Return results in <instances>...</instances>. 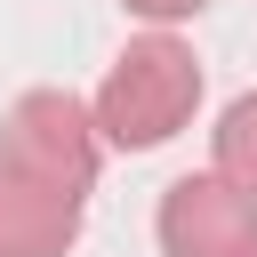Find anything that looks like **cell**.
Returning <instances> with one entry per match:
<instances>
[{
  "label": "cell",
  "mask_w": 257,
  "mask_h": 257,
  "mask_svg": "<svg viewBox=\"0 0 257 257\" xmlns=\"http://www.w3.org/2000/svg\"><path fill=\"white\" fill-rule=\"evenodd\" d=\"M128 16H145V24H185V16H201L209 0H120Z\"/></svg>",
  "instance_id": "obj_6"
},
{
  "label": "cell",
  "mask_w": 257,
  "mask_h": 257,
  "mask_svg": "<svg viewBox=\"0 0 257 257\" xmlns=\"http://www.w3.org/2000/svg\"><path fill=\"white\" fill-rule=\"evenodd\" d=\"M0 161L64 185V193H88L96 185V161H104V137H96V112L72 96V88H24L0 120Z\"/></svg>",
  "instance_id": "obj_2"
},
{
  "label": "cell",
  "mask_w": 257,
  "mask_h": 257,
  "mask_svg": "<svg viewBox=\"0 0 257 257\" xmlns=\"http://www.w3.org/2000/svg\"><path fill=\"white\" fill-rule=\"evenodd\" d=\"M209 153H217L209 169L257 201V88H241V96L217 112V128H209Z\"/></svg>",
  "instance_id": "obj_5"
},
{
  "label": "cell",
  "mask_w": 257,
  "mask_h": 257,
  "mask_svg": "<svg viewBox=\"0 0 257 257\" xmlns=\"http://www.w3.org/2000/svg\"><path fill=\"white\" fill-rule=\"evenodd\" d=\"M80 201L16 161H0V257H72L80 241Z\"/></svg>",
  "instance_id": "obj_4"
},
{
  "label": "cell",
  "mask_w": 257,
  "mask_h": 257,
  "mask_svg": "<svg viewBox=\"0 0 257 257\" xmlns=\"http://www.w3.org/2000/svg\"><path fill=\"white\" fill-rule=\"evenodd\" d=\"M153 233H161V257H249L257 249V201L241 185H225L217 169H201V177H177L161 193Z\"/></svg>",
  "instance_id": "obj_3"
},
{
  "label": "cell",
  "mask_w": 257,
  "mask_h": 257,
  "mask_svg": "<svg viewBox=\"0 0 257 257\" xmlns=\"http://www.w3.org/2000/svg\"><path fill=\"white\" fill-rule=\"evenodd\" d=\"M88 112H96V137L104 145L153 153L177 128H193V112H201V56L161 24V32H145V40H128L112 56V72H104V88H96Z\"/></svg>",
  "instance_id": "obj_1"
},
{
  "label": "cell",
  "mask_w": 257,
  "mask_h": 257,
  "mask_svg": "<svg viewBox=\"0 0 257 257\" xmlns=\"http://www.w3.org/2000/svg\"><path fill=\"white\" fill-rule=\"evenodd\" d=\"M249 257H257V249H249Z\"/></svg>",
  "instance_id": "obj_7"
}]
</instances>
